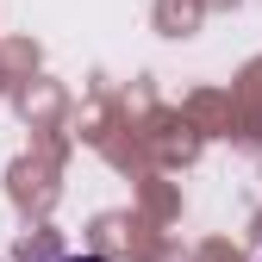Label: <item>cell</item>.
<instances>
[{
    "label": "cell",
    "instance_id": "6da1fadb",
    "mask_svg": "<svg viewBox=\"0 0 262 262\" xmlns=\"http://www.w3.org/2000/svg\"><path fill=\"white\" fill-rule=\"evenodd\" d=\"M62 262H106V256H62Z\"/></svg>",
    "mask_w": 262,
    "mask_h": 262
}]
</instances>
